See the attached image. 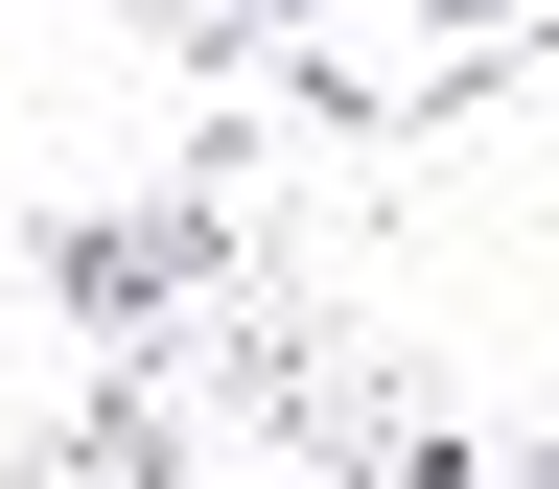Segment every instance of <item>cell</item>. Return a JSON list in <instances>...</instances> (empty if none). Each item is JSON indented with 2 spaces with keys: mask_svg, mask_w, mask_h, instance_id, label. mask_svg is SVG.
<instances>
[{
  "mask_svg": "<svg viewBox=\"0 0 559 489\" xmlns=\"http://www.w3.org/2000/svg\"><path fill=\"white\" fill-rule=\"evenodd\" d=\"M536 24H559V0H536Z\"/></svg>",
  "mask_w": 559,
  "mask_h": 489,
  "instance_id": "1",
  "label": "cell"
}]
</instances>
